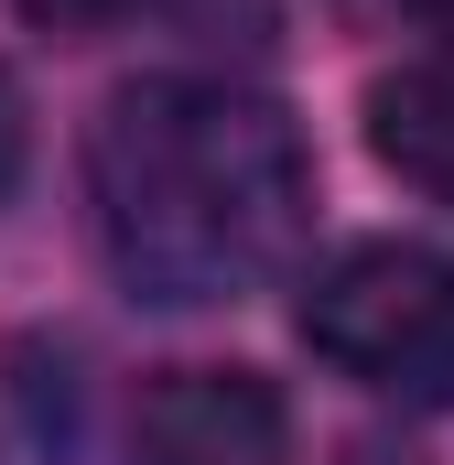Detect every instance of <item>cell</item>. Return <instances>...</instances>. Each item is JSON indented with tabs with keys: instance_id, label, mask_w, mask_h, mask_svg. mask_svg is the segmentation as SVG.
Returning <instances> with one entry per match:
<instances>
[{
	"instance_id": "7a4b0ae2",
	"label": "cell",
	"mask_w": 454,
	"mask_h": 465,
	"mask_svg": "<svg viewBox=\"0 0 454 465\" xmlns=\"http://www.w3.org/2000/svg\"><path fill=\"white\" fill-rule=\"evenodd\" d=\"M303 347L368 390H454V260L422 238H346L303 282Z\"/></svg>"
},
{
	"instance_id": "3957f363",
	"label": "cell",
	"mask_w": 454,
	"mask_h": 465,
	"mask_svg": "<svg viewBox=\"0 0 454 465\" xmlns=\"http://www.w3.org/2000/svg\"><path fill=\"white\" fill-rule=\"evenodd\" d=\"M130 465H292V411L260 368H163L141 390Z\"/></svg>"
},
{
	"instance_id": "6da1fadb",
	"label": "cell",
	"mask_w": 454,
	"mask_h": 465,
	"mask_svg": "<svg viewBox=\"0 0 454 465\" xmlns=\"http://www.w3.org/2000/svg\"><path fill=\"white\" fill-rule=\"evenodd\" d=\"M87 206L109 271L163 303H238L314 228V163L281 98L227 76H130L87 130Z\"/></svg>"
},
{
	"instance_id": "5b68a950",
	"label": "cell",
	"mask_w": 454,
	"mask_h": 465,
	"mask_svg": "<svg viewBox=\"0 0 454 465\" xmlns=\"http://www.w3.org/2000/svg\"><path fill=\"white\" fill-rule=\"evenodd\" d=\"M11 163H22V87L0 76V195H11Z\"/></svg>"
},
{
	"instance_id": "277c9868",
	"label": "cell",
	"mask_w": 454,
	"mask_h": 465,
	"mask_svg": "<svg viewBox=\"0 0 454 465\" xmlns=\"http://www.w3.org/2000/svg\"><path fill=\"white\" fill-rule=\"evenodd\" d=\"M368 152L411 195L454 206V65H390L368 87Z\"/></svg>"
}]
</instances>
